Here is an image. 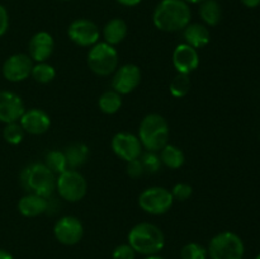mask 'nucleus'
<instances>
[{
	"label": "nucleus",
	"mask_w": 260,
	"mask_h": 259,
	"mask_svg": "<svg viewBox=\"0 0 260 259\" xmlns=\"http://www.w3.org/2000/svg\"><path fill=\"white\" fill-rule=\"evenodd\" d=\"M56 192L63 201L70 203L79 202L86 196L88 182L76 169H66L56 175Z\"/></svg>",
	"instance_id": "nucleus-7"
},
{
	"label": "nucleus",
	"mask_w": 260,
	"mask_h": 259,
	"mask_svg": "<svg viewBox=\"0 0 260 259\" xmlns=\"http://www.w3.org/2000/svg\"><path fill=\"white\" fill-rule=\"evenodd\" d=\"M111 147L114 154L124 161L139 159L142 154V145L136 135L122 131L112 137Z\"/></svg>",
	"instance_id": "nucleus-12"
},
{
	"label": "nucleus",
	"mask_w": 260,
	"mask_h": 259,
	"mask_svg": "<svg viewBox=\"0 0 260 259\" xmlns=\"http://www.w3.org/2000/svg\"><path fill=\"white\" fill-rule=\"evenodd\" d=\"M127 240L136 253L142 255L157 254L165 245L164 233L151 222H139L129 230Z\"/></svg>",
	"instance_id": "nucleus-2"
},
{
	"label": "nucleus",
	"mask_w": 260,
	"mask_h": 259,
	"mask_svg": "<svg viewBox=\"0 0 260 259\" xmlns=\"http://www.w3.org/2000/svg\"><path fill=\"white\" fill-rule=\"evenodd\" d=\"M183 30H184L183 36H184L185 43L192 46L196 50L206 47L210 43V30H208V28L205 24H201V23H189Z\"/></svg>",
	"instance_id": "nucleus-19"
},
{
	"label": "nucleus",
	"mask_w": 260,
	"mask_h": 259,
	"mask_svg": "<svg viewBox=\"0 0 260 259\" xmlns=\"http://www.w3.org/2000/svg\"><path fill=\"white\" fill-rule=\"evenodd\" d=\"M63 154H65L69 169H76V168L83 167L88 161L90 151H89V147L83 142H74L63 150Z\"/></svg>",
	"instance_id": "nucleus-21"
},
{
	"label": "nucleus",
	"mask_w": 260,
	"mask_h": 259,
	"mask_svg": "<svg viewBox=\"0 0 260 259\" xmlns=\"http://www.w3.org/2000/svg\"><path fill=\"white\" fill-rule=\"evenodd\" d=\"M50 206V198L42 197L36 193H27L18 201V211L24 217H37L46 213Z\"/></svg>",
	"instance_id": "nucleus-18"
},
{
	"label": "nucleus",
	"mask_w": 260,
	"mask_h": 259,
	"mask_svg": "<svg viewBox=\"0 0 260 259\" xmlns=\"http://www.w3.org/2000/svg\"><path fill=\"white\" fill-rule=\"evenodd\" d=\"M207 251L211 259H243L245 246L238 234L221 231L211 239Z\"/></svg>",
	"instance_id": "nucleus-5"
},
{
	"label": "nucleus",
	"mask_w": 260,
	"mask_h": 259,
	"mask_svg": "<svg viewBox=\"0 0 260 259\" xmlns=\"http://www.w3.org/2000/svg\"><path fill=\"white\" fill-rule=\"evenodd\" d=\"M68 36L73 43L80 47H91L99 42L101 30L98 25L91 20L80 18L69 25Z\"/></svg>",
	"instance_id": "nucleus-9"
},
{
	"label": "nucleus",
	"mask_w": 260,
	"mask_h": 259,
	"mask_svg": "<svg viewBox=\"0 0 260 259\" xmlns=\"http://www.w3.org/2000/svg\"><path fill=\"white\" fill-rule=\"evenodd\" d=\"M173 65L178 74L190 75L200 66L198 51L188 43H180L173 51Z\"/></svg>",
	"instance_id": "nucleus-15"
},
{
	"label": "nucleus",
	"mask_w": 260,
	"mask_h": 259,
	"mask_svg": "<svg viewBox=\"0 0 260 259\" xmlns=\"http://www.w3.org/2000/svg\"><path fill=\"white\" fill-rule=\"evenodd\" d=\"M136 258V251L131 248L128 243L121 244L116 246L112 253V259H135Z\"/></svg>",
	"instance_id": "nucleus-32"
},
{
	"label": "nucleus",
	"mask_w": 260,
	"mask_h": 259,
	"mask_svg": "<svg viewBox=\"0 0 260 259\" xmlns=\"http://www.w3.org/2000/svg\"><path fill=\"white\" fill-rule=\"evenodd\" d=\"M127 33H128L127 23L121 18H113L109 22H107V24L103 28L104 42L112 46H117L123 42L124 38L127 37Z\"/></svg>",
	"instance_id": "nucleus-20"
},
{
	"label": "nucleus",
	"mask_w": 260,
	"mask_h": 259,
	"mask_svg": "<svg viewBox=\"0 0 260 259\" xmlns=\"http://www.w3.org/2000/svg\"><path fill=\"white\" fill-rule=\"evenodd\" d=\"M20 185L28 193L50 198L56 192V174L43 163H33L25 167L19 175Z\"/></svg>",
	"instance_id": "nucleus-4"
},
{
	"label": "nucleus",
	"mask_w": 260,
	"mask_h": 259,
	"mask_svg": "<svg viewBox=\"0 0 260 259\" xmlns=\"http://www.w3.org/2000/svg\"><path fill=\"white\" fill-rule=\"evenodd\" d=\"M126 170L128 177L132 178V179H137V178L142 177L145 174L144 167H142V163L140 160V157L139 159L131 160V161H127Z\"/></svg>",
	"instance_id": "nucleus-33"
},
{
	"label": "nucleus",
	"mask_w": 260,
	"mask_h": 259,
	"mask_svg": "<svg viewBox=\"0 0 260 259\" xmlns=\"http://www.w3.org/2000/svg\"><path fill=\"white\" fill-rule=\"evenodd\" d=\"M98 106L103 113L114 114L121 109L122 107V95L116 90H107L99 96Z\"/></svg>",
	"instance_id": "nucleus-24"
},
{
	"label": "nucleus",
	"mask_w": 260,
	"mask_h": 259,
	"mask_svg": "<svg viewBox=\"0 0 260 259\" xmlns=\"http://www.w3.org/2000/svg\"><path fill=\"white\" fill-rule=\"evenodd\" d=\"M174 203L172 192L164 187H149L139 196V206L149 215L160 216L170 211Z\"/></svg>",
	"instance_id": "nucleus-8"
},
{
	"label": "nucleus",
	"mask_w": 260,
	"mask_h": 259,
	"mask_svg": "<svg viewBox=\"0 0 260 259\" xmlns=\"http://www.w3.org/2000/svg\"><path fill=\"white\" fill-rule=\"evenodd\" d=\"M183 2H185L187 4H201L205 0H183Z\"/></svg>",
	"instance_id": "nucleus-38"
},
{
	"label": "nucleus",
	"mask_w": 260,
	"mask_h": 259,
	"mask_svg": "<svg viewBox=\"0 0 260 259\" xmlns=\"http://www.w3.org/2000/svg\"><path fill=\"white\" fill-rule=\"evenodd\" d=\"M200 17L205 24L215 27L221 22V18H222L221 5L216 0H205L201 3Z\"/></svg>",
	"instance_id": "nucleus-23"
},
{
	"label": "nucleus",
	"mask_w": 260,
	"mask_h": 259,
	"mask_svg": "<svg viewBox=\"0 0 260 259\" xmlns=\"http://www.w3.org/2000/svg\"><path fill=\"white\" fill-rule=\"evenodd\" d=\"M53 235L56 240L63 245H75L83 239V222L75 216H62L53 226Z\"/></svg>",
	"instance_id": "nucleus-10"
},
{
	"label": "nucleus",
	"mask_w": 260,
	"mask_h": 259,
	"mask_svg": "<svg viewBox=\"0 0 260 259\" xmlns=\"http://www.w3.org/2000/svg\"><path fill=\"white\" fill-rule=\"evenodd\" d=\"M43 164L56 175L61 174L66 169H69L65 154H63V151H60V150H51V151H48L46 154Z\"/></svg>",
	"instance_id": "nucleus-25"
},
{
	"label": "nucleus",
	"mask_w": 260,
	"mask_h": 259,
	"mask_svg": "<svg viewBox=\"0 0 260 259\" xmlns=\"http://www.w3.org/2000/svg\"><path fill=\"white\" fill-rule=\"evenodd\" d=\"M142 79L141 69L135 63H124L117 68L112 78V89L121 95L129 94L140 85Z\"/></svg>",
	"instance_id": "nucleus-11"
},
{
	"label": "nucleus",
	"mask_w": 260,
	"mask_h": 259,
	"mask_svg": "<svg viewBox=\"0 0 260 259\" xmlns=\"http://www.w3.org/2000/svg\"><path fill=\"white\" fill-rule=\"evenodd\" d=\"M8 28H9V14L5 7L0 4V37L8 32Z\"/></svg>",
	"instance_id": "nucleus-34"
},
{
	"label": "nucleus",
	"mask_w": 260,
	"mask_h": 259,
	"mask_svg": "<svg viewBox=\"0 0 260 259\" xmlns=\"http://www.w3.org/2000/svg\"><path fill=\"white\" fill-rule=\"evenodd\" d=\"M246 8H256L260 5V0H240Z\"/></svg>",
	"instance_id": "nucleus-36"
},
{
	"label": "nucleus",
	"mask_w": 260,
	"mask_h": 259,
	"mask_svg": "<svg viewBox=\"0 0 260 259\" xmlns=\"http://www.w3.org/2000/svg\"><path fill=\"white\" fill-rule=\"evenodd\" d=\"M30 76L40 84H48L56 78V70L47 62H37L33 65Z\"/></svg>",
	"instance_id": "nucleus-27"
},
{
	"label": "nucleus",
	"mask_w": 260,
	"mask_h": 259,
	"mask_svg": "<svg viewBox=\"0 0 260 259\" xmlns=\"http://www.w3.org/2000/svg\"><path fill=\"white\" fill-rule=\"evenodd\" d=\"M190 88H192V81H190V76L187 74H177L169 85L170 93L175 98L185 96L190 91Z\"/></svg>",
	"instance_id": "nucleus-26"
},
{
	"label": "nucleus",
	"mask_w": 260,
	"mask_h": 259,
	"mask_svg": "<svg viewBox=\"0 0 260 259\" xmlns=\"http://www.w3.org/2000/svg\"><path fill=\"white\" fill-rule=\"evenodd\" d=\"M140 160H141L145 173L155 174V173H157L161 169V160H160V156L155 151L144 152L140 156Z\"/></svg>",
	"instance_id": "nucleus-30"
},
{
	"label": "nucleus",
	"mask_w": 260,
	"mask_h": 259,
	"mask_svg": "<svg viewBox=\"0 0 260 259\" xmlns=\"http://www.w3.org/2000/svg\"><path fill=\"white\" fill-rule=\"evenodd\" d=\"M160 160L161 164L169 169H179L184 165L185 155L182 149L172 144H167L160 150Z\"/></svg>",
	"instance_id": "nucleus-22"
},
{
	"label": "nucleus",
	"mask_w": 260,
	"mask_h": 259,
	"mask_svg": "<svg viewBox=\"0 0 260 259\" xmlns=\"http://www.w3.org/2000/svg\"><path fill=\"white\" fill-rule=\"evenodd\" d=\"M60 2H70V0H60Z\"/></svg>",
	"instance_id": "nucleus-41"
},
{
	"label": "nucleus",
	"mask_w": 260,
	"mask_h": 259,
	"mask_svg": "<svg viewBox=\"0 0 260 259\" xmlns=\"http://www.w3.org/2000/svg\"><path fill=\"white\" fill-rule=\"evenodd\" d=\"M24 111V102L17 93L0 90V122L5 124L19 122Z\"/></svg>",
	"instance_id": "nucleus-14"
},
{
	"label": "nucleus",
	"mask_w": 260,
	"mask_h": 259,
	"mask_svg": "<svg viewBox=\"0 0 260 259\" xmlns=\"http://www.w3.org/2000/svg\"><path fill=\"white\" fill-rule=\"evenodd\" d=\"M169 135V124L167 119L161 114L150 113L140 122L137 137L146 151L157 152L168 144Z\"/></svg>",
	"instance_id": "nucleus-3"
},
{
	"label": "nucleus",
	"mask_w": 260,
	"mask_h": 259,
	"mask_svg": "<svg viewBox=\"0 0 260 259\" xmlns=\"http://www.w3.org/2000/svg\"><path fill=\"white\" fill-rule=\"evenodd\" d=\"M118 4L123 5V7H136V5H139L140 3L142 2V0H116Z\"/></svg>",
	"instance_id": "nucleus-35"
},
{
	"label": "nucleus",
	"mask_w": 260,
	"mask_h": 259,
	"mask_svg": "<svg viewBox=\"0 0 260 259\" xmlns=\"http://www.w3.org/2000/svg\"><path fill=\"white\" fill-rule=\"evenodd\" d=\"M24 130L20 126L19 122L7 123L3 130V137L10 145H19L24 139Z\"/></svg>",
	"instance_id": "nucleus-28"
},
{
	"label": "nucleus",
	"mask_w": 260,
	"mask_h": 259,
	"mask_svg": "<svg viewBox=\"0 0 260 259\" xmlns=\"http://www.w3.org/2000/svg\"><path fill=\"white\" fill-rule=\"evenodd\" d=\"M55 50V40L48 32L35 33L28 43V56L36 62H46Z\"/></svg>",
	"instance_id": "nucleus-16"
},
{
	"label": "nucleus",
	"mask_w": 260,
	"mask_h": 259,
	"mask_svg": "<svg viewBox=\"0 0 260 259\" xmlns=\"http://www.w3.org/2000/svg\"><path fill=\"white\" fill-rule=\"evenodd\" d=\"M170 192H172V196L173 198H174V201L184 202V201H187L188 198L192 196L193 188L192 185L188 184V183L180 182V183H177V184L172 188Z\"/></svg>",
	"instance_id": "nucleus-31"
},
{
	"label": "nucleus",
	"mask_w": 260,
	"mask_h": 259,
	"mask_svg": "<svg viewBox=\"0 0 260 259\" xmlns=\"http://www.w3.org/2000/svg\"><path fill=\"white\" fill-rule=\"evenodd\" d=\"M255 259H260V253L258 254V255H256V256H255Z\"/></svg>",
	"instance_id": "nucleus-40"
},
{
	"label": "nucleus",
	"mask_w": 260,
	"mask_h": 259,
	"mask_svg": "<svg viewBox=\"0 0 260 259\" xmlns=\"http://www.w3.org/2000/svg\"><path fill=\"white\" fill-rule=\"evenodd\" d=\"M0 259H15V258L13 256V254H10L8 250L0 249Z\"/></svg>",
	"instance_id": "nucleus-37"
},
{
	"label": "nucleus",
	"mask_w": 260,
	"mask_h": 259,
	"mask_svg": "<svg viewBox=\"0 0 260 259\" xmlns=\"http://www.w3.org/2000/svg\"><path fill=\"white\" fill-rule=\"evenodd\" d=\"M208 251L198 243H188L180 250V259H207Z\"/></svg>",
	"instance_id": "nucleus-29"
},
{
	"label": "nucleus",
	"mask_w": 260,
	"mask_h": 259,
	"mask_svg": "<svg viewBox=\"0 0 260 259\" xmlns=\"http://www.w3.org/2000/svg\"><path fill=\"white\" fill-rule=\"evenodd\" d=\"M88 66L95 75L109 76L117 70L119 55L116 47L107 42H98L91 46L88 52Z\"/></svg>",
	"instance_id": "nucleus-6"
},
{
	"label": "nucleus",
	"mask_w": 260,
	"mask_h": 259,
	"mask_svg": "<svg viewBox=\"0 0 260 259\" xmlns=\"http://www.w3.org/2000/svg\"><path fill=\"white\" fill-rule=\"evenodd\" d=\"M33 60L27 53H14L3 63V76L10 83H20L30 76Z\"/></svg>",
	"instance_id": "nucleus-13"
},
{
	"label": "nucleus",
	"mask_w": 260,
	"mask_h": 259,
	"mask_svg": "<svg viewBox=\"0 0 260 259\" xmlns=\"http://www.w3.org/2000/svg\"><path fill=\"white\" fill-rule=\"evenodd\" d=\"M192 19L189 4L183 0H161L152 13V22L162 32L183 30Z\"/></svg>",
	"instance_id": "nucleus-1"
},
{
	"label": "nucleus",
	"mask_w": 260,
	"mask_h": 259,
	"mask_svg": "<svg viewBox=\"0 0 260 259\" xmlns=\"http://www.w3.org/2000/svg\"><path fill=\"white\" fill-rule=\"evenodd\" d=\"M145 259H164V258L160 255H157V254H152V255H147Z\"/></svg>",
	"instance_id": "nucleus-39"
},
{
	"label": "nucleus",
	"mask_w": 260,
	"mask_h": 259,
	"mask_svg": "<svg viewBox=\"0 0 260 259\" xmlns=\"http://www.w3.org/2000/svg\"><path fill=\"white\" fill-rule=\"evenodd\" d=\"M20 126L24 132L29 135H42L47 132L51 127V118L43 109L30 108L25 109L19 119Z\"/></svg>",
	"instance_id": "nucleus-17"
}]
</instances>
